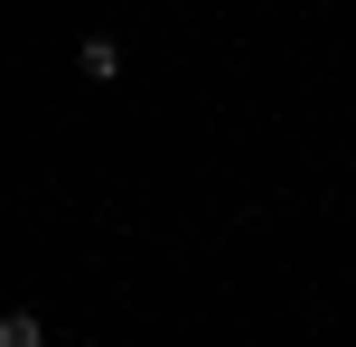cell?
<instances>
[{
    "label": "cell",
    "instance_id": "cell-1",
    "mask_svg": "<svg viewBox=\"0 0 356 347\" xmlns=\"http://www.w3.org/2000/svg\"><path fill=\"white\" fill-rule=\"evenodd\" d=\"M75 66H85V85H113V75H122V47H113V38H85Z\"/></svg>",
    "mask_w": 356,
    "mask_h": 347
},
{
    "label": "cell",
    "instance_id": "cell-2",
    "mask_svg": "<svg viewBox=\"0 0 356 347\" xmlns=\"http://www.w3.org/2000/svg\"><path fill=\"white\" fill-rule=\"evenodd\" d=\"M0 347H47V338H38L29 310H0Z\"/></svg>",
    "mask_w": 356,
    "mask_h": 347
}]
</instances>
